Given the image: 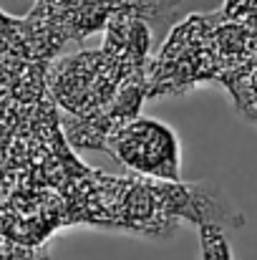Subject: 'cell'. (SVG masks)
I'll use <instances>...</instances> for the list:
<instances>
[{"label": "cell", "instance_id": "obj_1", "mask_svg": "<svg viewBox=\"0 0 257 260\" xmlns=\"http://www.w3.org/2000/svg\"><path fill=\"white\" fill-rule=\"evenodd\" d=\"M106 152L129 172L157 182H179L181 144L176 132L159 119L136 116L121 124L108 137Z\"/></svg>", "mask_w": 257, "mask_h": 260}, {"label": "cell", "instance_id": "obj_2", "mask_svg": "<svg viewBox=\"0 0 257 260\" xmlns=\"http://www.w3.org/2000/svg\"><path fill=\"white\" fill-rule=\"evenodd\" d=\"M157 205L162 207L164 215L171 217H184L194 222L197 228L202 225H214L227 230H240L245 225L242 210L232 202V197L214 182L202 179V182H152Z\"/></svg>", "mask_w": 257, "mask_h": 260}, {"label": "cell", "instance_id": "obj_3", "mask_svg": "<svg viewBox=\"0 0 257 260\" xmlns=\"http://www.w3.org/2000/svg\"><path fill=\"white\" fill-rule=\"evenodd\" d=\"M219 81L227 86L232 101H235V109L257 124V63L237 71V74H227V76H219Z\"/></svg>", "mask_w": 257, "mask_h": 260}, {"label": "cell", "instance_id": "obj_4", "mask_svg": "<svg viewBox=\"0 0 257 260\" xmlns=\"http://www.w3.org/2000/svg\"><path fill=\"white\" fill-rule=\"evenodd\" d=\"M199 230V260H235L230 238L222 228L202 225Z\"/></svg>", "mask_w": 257, "mask_h": 260}, {"label": "cell", "instance_id": "obj_5", "mask_svg": "<svg viewBox=\"0 0 257 260\" xmlns=\"http://www.w3.org/2000/svg\"><path fill=\"white\" fill-rule=\"evenodd\" d=\"M217 18L222 23L257 30V0H225L217 10Z\"/></svg>", "mask_w": 257, "mask_h": 260}]
</instances>
